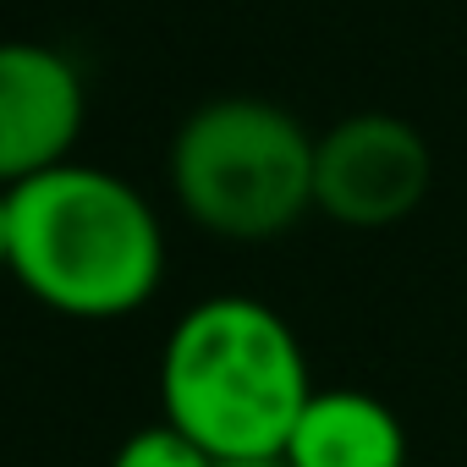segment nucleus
<instances>
[{"mask_svg": "<svg viewBox=\"0 0 467 467\" xmlns=\"http://www.w3.org/2000/svg\"><path fill=\"white\" fill-rule=\"evenodd\" d=\"M314 390L297 330L248 292L192 303L160 347V412L214 462L281 456Z\"/></svg>", "mask_w": 467, "mask_h": 467, "instance_id": "f03ea898", "label": "nucleus"}, {"mask_svg": "<svg viewBox=\"0 0 467 467\" xmlns=\"http://www.w3.org/2000/svg\"><path fill=\"white\" fill-rule=\"evenodd\" d=\"M314 143L275 99H209L171 138V192L209 237L270 243L314 209Z\"/></svg>", "mask_w": 467, "mask_h": 467, "instance_id": "7ed1b4c3", "label": "nucleus"}, {"mask_svg": "<svg viewBox=\"0 0 467 467\" xmlns=\"http://www.w3.org/2000/svg\"><path fill=\"white\" fill-rule=\"evenodd\" d=\"M281 456L292 467H407V423L390 401L330 385L308 396Z\"/></svg>", "mask_w": 467, "mask_h": 467, "instance_id": "423d86ee", "label": "nucleus"}, {"mask_svg": "<svg viewBox=\"0 0 467 467\" xmlns=\"http://www.w3.org/2000/svg\"><path fill=\"white\" fill-rule=\"evenodd\" d=\"M83 78L61 50L0 39V187L67 165L83 138Z\"/></svg>", "mask_w": 467, "mask_h": 467, "instance_id": "39448f33", "label": "nucleus"}, {"mask_svg": "<svg viewBox=\"0 0 467 467\" xmlns=\"http://www.w3.org/2000/svg\"><path fill=\"white\" fill-rule=\"evenodd\" d=\"M12 265V187H0V270Z\"/></svg>", "mask_w": 467, "mask_h": 467, "instance_id": "6e6552de", "label": "nucleus"}, {"mask_svg": "<svg viewBox=\"0 0 467 467\" xmlns=\"http://www.w3.org/2000/svg\"><path fill=\"white\" fill-rule=\"evenodd\" d=\"M110 467H214V456H209L198 440H187L176 423L160 418V423L127 434V440L116 445Z\"/></svg>", "mask_w": 467, "mask_h": 467, "instance_id": "0eeeda50", "label": "nucleus"}, {"mask_svg": "<svg viewBox=\"0 0 467 467\" xmlns=\"http://www.w3.org/2000/svg\"><path fill=\"white\" fill-rule=\"evenodd\" d=\"M434 160L412 121L390 110L341 116L314 143V209L352 231H385L418 214Z\"/></svg>", "mask_w": 467, "mask_h": 467, "instance_id": "20e7f679", "label": "nucleus"}, {"mask_svg": "<svg viewBox=\"0 0 467 467\" xmlns=\"http://www.w3.org/2000/svg\"><path fill=\"white\" fill-rule=\"evenodd\" d=\"M214 467H292L286 456H231V462H214Z\"/></svg>", "mask_w": 467, "mask_h": 467, "instance_id": "1a4fd4ad", "label": "nucleus"}, {"mask_svg": "<svg viewBox=\"0 0 467 467\" xmlns=\"http://www.w3.org/2000/svg\"><path fill=\"white\" fill-rule=\"evenodd\" d=\"M6 270L67 319H127L165 281V231L127 176L67 160L12 187Z\"/></svg>", "mask_w": 467, "mask_h": 467, "instance_id": "f257e3e1", "label": "nucleus"}]
</instances>
